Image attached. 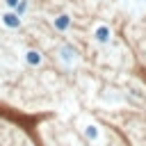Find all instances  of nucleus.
I'll return each mask as SVG.
<instances>
[{"label":"nucleus","mask_w":146,"mask_h":146,"mask_svg":"<svg viewBox=\"0 0 146 146\" xmlns=\"http://www.w3.org/2000/svg\"><path fill=\"white\" fill-rule=\"evenodd\" d=\"M0 18H2V25H7V27H18L21 25V16L16 11H5Z\"/></svg>","instance_id":"1"},{"label":"nucleus","mask_w":146,"mask_h":146,"mask_svg":"<svg viewBox=\"0 0 146 146\" xmlns=\"http://www.w3.org/2000/svg\"><path fill=\"white\" fill-rule=\"evenodd\" d=\"M96 41H98V43H107V41H110V30H107V25L96 27Z\"/></svg>","instance_id":"2"},{"label":"nucleus","mask_w":146,"mask_h":146,"mask_svg":"<svg viewBox=\"0 0 146 146\" xmlns=\"http://www.w3.org/2000/svg\"><path fill=\"white\" fill-rule=\"evenodd\" d=\"M25 62L32 64V66L41 64V52H36V50H27V52H25Z\"/></svg>","instance_id":"3"},{"label":"nucleus","mask_w":146,"mask_h":146,"mask_svg":"<svg viewBox=\"0 0 146 146\" xmlns=\"http://www.w3.org/2000/svg\"><path fill=\"white\" fill-rule=\"evenodd\" d=\"M68 25H71V18H68L66 14H62V16L55 18V27H57V30H68Z\"/></svg>","instance_id":"4"},{"label":"nucleus","mask_w":146,"mask_h":146,"mask_svg":"<svg viewBox=\"0 0 146 146\" xmlns=\"http://www.w3.org/2000/svg\"><path fill=\"white\" fill-rule=\"evenodd\" d=\"M14 9H16V14H18V16H21V14H25V11H27V0H18V5H16Z\"/></svg>","instance_id":"5"},{"label":"nucleus","mask_w":146,"mask_h":146,"mask_svg":"<svg viewBox=\"0 0 146 146\" xmlns=\"http://www.w3.org/2000/svg\"><path fill=\"white\" fill-rule=\"evenodd\" d=\"M5 2H7V7H9V9H14V7L18 5V0H5Z\"/></svg>","instance_id":"6"}]
</instances>
